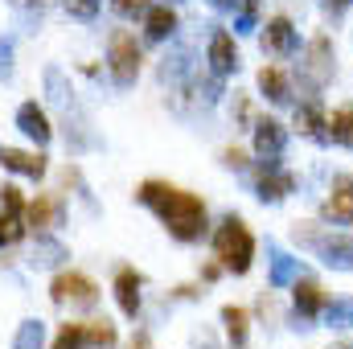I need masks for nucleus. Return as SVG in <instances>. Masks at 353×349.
I'll list each match as a JSON object with an SVG mask.
<instances>
[{
    "instance_id": "1",
    "label": "nucleus",
    "mask_w": 353,
    "mask_h": 349,
    "mask_svg": "<svg viewBox=\"0 0 353 349\" xmlns=\"http://www.w3.org/2000/svg\"><path fill=\"white\" fill-rule=\"evenodd\" d=\"M136 197L148 210L161 214V222L169 226V235L181 239V243H197L205 235V201L197 193H185L176 185H165V181H144Z\"/></svg>"
},
{
    "instance_id": "2",
    "label": "nucleus",
    "mask_w": 353,
    "mask_h": 349,
    "mask_svg": "<svg viewBox=\"0 0 353 349\" xmlns=\"http://www.w3.org/2000/svg\"><path fill=\"white\" fill-rule=\"evenodd\" d=\"M214 255L222 267H230L234 275L251 271V259H255V235L247 230L243 218H226L214 235Z\"/></svg>"
},
{
    "instance_id": "3",
    "label": "nucleus",
    "mask_w": 353,
    "mask_h": 349,
    "mask_svg": "<svg viewBox=\"0 0 353 349\" xmlns=\"http://www.w3.org/2000/svg\"><path fill=\"white\" fill-rule=\"evenodd\" d=\"M107 62H111V79L119 83V87H132L136 83V74H140V46H136V37L128 33V29H115L111 33V54H107Z\"/></svg>"
},
{
    "instance_id": "4",
    "label": "nucleus",
    "mask_w": 353,
    "mask_h": 349,
    "mask_svg": "<svg viewBox=\"0 0 353 349\" xmlns=\"http://www.w3.org/2000/svg\"><path fill=\"white\" fill-rule=\"evenodd\" d=\"M50 296H54V304H79V308H94L99 304V288L83 271H62L50 283Z\"/></svg>"
},
{
    "instance_id": "5",
    "label": "nucleus",
    "mask_w": 353,
    "mask_h": 349,
    "mask_svg": "<svg viewBox=\"0 0 353 349\" xmlns=\"http://www.w3.org/2000/svg\"><path fill=\"white\" fill-rule=\"evenodd\" d=\"M296 239H304L308 247H316V255L329 267H341V271L353 267V239H345V235H312V230L296 226Z\"/></svg>"
},
{
    "instance_id": "6",
    "label": "nucleus",
    "mask_w": 353,
    "mask_h": 349,
    "mask_svg": "<svg viewBox=\"0 0 353 349\" xmlns=\"http://www.w3.org/2000/svg\"><path fill=\"white\" fill-rule=\"evenodd\" d=\"M17 128L29 136V140H37V144H46L50 136H54V128H50V115L29 99V103H21V111H17Z\"/></svg>"
},
{
    "instance_id": "7",
    "label": "nucleus",
    "mask_w": 353,
    "mask_h": 349,
    "mask_svg": "<svg viewBox=\"0 0 353 349\" xmlns=\"http://www.w3.org/2000/svg\"><path fill=\"white\" fill-rule=\"evenodd\" d=\"M210 66H214V74L239 70V50H234V37H230L226 29H218V33L210 37Z\"/></svg>"
},
{
    "instance_id": "8",
    "label": "nucleus",
    "mask_w": 353,
    "mask_h": 349,
    "mask_svg": "<svg viewBox=\"0 0 353 349\" xmlns=\"http://www.w3.org/2000/svg\"><path fill=\"white\" fill-rule=\"evenodd\" d=\"M263 50L267 54H292L296 50V29L288 17H271L263 29Z\"/></svg>"
},
{
    "instance_id": "9",
    "label": "nucleus",
    "mask_w": 353,
    "mask_h": 349,
    "mask_svg": "<svg viewBox=\"0 0 353 349\" xmlns=\"http://www.w3.org/2000/svg\"><path fill=\"white\" fill-rule=\"evenodd\" d=\"M308 83L312 87H321L329 74H333V46H329V37H316L312 46H308Z\"/></svg>"
},
{
    "instance_id": "10",
    "label": "nucleus",
    "mask_w": 353,
    "mask_h": 349,
    "mask_svg": "<svg viewBox=\"0 0 353 349\" xmlns=\"http://www.w3.org/2000/svg\"><path fill=\"white\" fill-rule=\"evenodd\" d=\"M292 189H296V177L283 173L275 161H271L263 173H259V197H263V201H279V197H288Z\"/></svg>"
},
{
    "instance_id": "11",
    "label": "nucleus",
    "mask_w": 353,
    "mask_h": 349,
    "mask_svg": "<svg viewBox=\"0 0 353 349\" xmlns=\"http://www.w3.org/2000/svg\"><path fill=\"white\" fill-rule=\"evenodd\" d=\"M283 144H288L283 123H275V119H259V123H255V152H259V157H279Z\"/></svg>"
},
{
    "instance_id": "12",
    "label": "nucleus",
    "mask_w": 353,
    "mask_h": 349,
    "mask_svg": "<svg viewBox=\"0 0 353 349\" xmlns=\"http://www.w3.org/2000/svg\"><path fill=\"white\" fill-rule=\"evenodd\" d=\"M115 300H119L123 317H136V312H140V275H136L132 267H123V271L115 275Z\"/></svg>"
},
{
    "instance_id": "13",
    "label": "nucleus",
    "mask_w": 353,
    "mask_h": 349,
    "mask_svg": "<svg viewBox=\"0 0 353 349\" xmlns=\"http://www.w3.org/2000/svg\"><path fill=\"white\" fill-rule=\"evenodd\" d=\"M25 222L37 230V235H46L54 222H58V197H50V193H41L37 201H29L25 206Z\"/></svg>"
},
{
    "instance_id": "14",
    "label": "nucleus",
    "mask_w": 353,
    "mask_h": 349,
    "mask_svg": "<svg viewBox=\"0 0 353 349\" xmlns=\"http://www.w3.org/2000/svg\"><path fill=\"white\" fill-rule=\"evenodd\" d=\"M0 165L12 169V173H25V177H41L46 173V157H37V152H21V148H0Z\"/></svg>"
},
{
    "instance_id": "15",
    "label": "nucleus",
    "mask_w": 353,
    "mask_h": 349,
    "mask_svg": "<svg viewBox=\"0 0 353 349\" xmlns=\"http://www.w3.org/2000/svg\"><path fill=\"white\" fill-rule=\"evenodd\" d=\"M144 29H148V37H152V41H165V37L176 29V12L169 8V4L144 8Z\"/></svg>"
},
{
    "instance_id": "16",
    "label": "nucleus",
    "mask_w": 353,
    "mask_h": 349,
    "mask_svg": "<svg viewBox=\"0 0 353 349\" xmlns=\"http://www.w3.org/2000/svg\"><path fill=\"white\" fill-rule=\"evenodd\" d=\"M325 128H329V140H337V144L353 148V103L337 107V111L325 119Z\"/></svg>"
},
{
    "instance_id": "17",
    "label": "nucleus",
    "mask_w": 353,
    "mask_h": 349,
    "mask_svg": "<svg viewBox=\"0 0 353 349\" xmlns=\"http://www.w3.org/2000/svg\"><path fill=\"white\" fill-rule=\"evenodd\" d=\"M259 90H263L271 103H288V99H292L288 79H283V70H279V66H263V70H259Z\"/></svg>"
},
{
    "instance_id": "18",
    "label": "nucleus",
    "mask_w": 353,
    "mask_h": 349,
    "mask_svg": "<svg viewBox=\"0 0 353 349\" xmlns=\"http://www.w3.org/2000/svg\"><path fill=\"white\" fill-rule=\"evenodd\" d=\"M325 218L329 222H353V185L333 189V197L325 201Z\"/></svg>"
},
{
    "instance_id": "19",
    "label": "nucleus",
    "mask_w": 353,
    "mask_h": 349,
    "mask_svg": "<svg viewBox=\"0 0 353 349\" xmlns=\"http://www.w3.org/2000/svg\"><path fill=\"white\" fill-rule=\"evenodd\" d=\"M296 308H300L304 317H316V312L325 308V292H321L312 279H296Z\"/></svg>"
},
{
    "instance_id": "20",
    "label": "nucleus",
    "mask_w": 353,
    "mask_h": 349,
    "mask_svg": "<svg viewBox=\"0 0 353 349\" xmlns=\"http://www.w3.org/2000/svg\"><path fill=\"white\" fill-rule=\"evenodd\" d=\"M296 128H300L304 136H329V132H321V128H325V119H321L316 103H300V107H296Z\"/></svg>"
},
{
    "instance_id": "21",
    "label": "nucleus",
    "mask_w": 353,
    "mask_h": 349,
    "mask_svg": "<svg viewBox=\"0 0 353 349\" xmlns=\"http://www.w3.org/2000/svg\"><path fill=\"white\" fill-rule=\"evenodd\" d=\"M222 325H226V333H230V341H234V346H243V341H247V308L226 304V308H222Z\"/></svg>"
},
{
    "instance_id": "22",
    "label": "nucleus",
    "mask_w": 353,
    "mask_h": 349,
    "mask_svg": "<svg viewBox=\"0 0 353 349\" xmlns=\"http://www.w3.org/2000/svg\"><path fill=\"white\" fill-rule=\"evenodd\" d=\"M83 346H87V321H70L54 337V349H83Z\"/></svg>"
},
{
    "instance_id": "23",
    "label": "nucleus",
    "mask_w": 353,
    "mask_h": 349,
    "mask_svg": "<svg viewBox=\"0 0 353 349\" xmlns=\"http://www.w3.org/2000/svg\"><path fill=\"white\" fill-rule=\"evenodd\" d=\"M296 267H300V263L292 259V255H283V251H271V283H275V288L292 283V279H296Z\"/></svg>"
},
{
    "instance_id": "24",
    "label": "nucleus",
    "mask_w": 353,
    "mask_h": 349,
    "mask_svg": "<svg viewBox=\"0 0 353 349\" xmlns=\"http://www.w3.org/2000/svg\"><path fill=\"white\" fill-rule=\"evenodd\" d=\"M41 341H46V325H41V321H25V325L17 329L12 349H41Z\"/></svg>"
},
{
    "instance_id": "25",
    "label": "nucleus",
    "mask_w": 353,
    "mask_h": 349,
    "mask_svg": "<svg viewBox=\"0 0 353 349\" xmlns=\"http://www.w3.org/2000/svg\"><path fill=\"white\" fill-rule=\"evenodd\" d=\"M115 341H119V337H115V329H111L107 321H90V325H87V346H94V349H111Z\"/></svg>"
},
{
    "instance_id": "26",
    "label": "nucleus",
    "mask_w": 353,
    "mask_h": 349,
    "mask_svg": "<svg viewBox=\"0 0 353 349\" xmlns=\"http://www.w3.org/2000/svg\"><path fill=\"white\" fill-rule=\"evenodd\" d=\"M21 235H25V226H21V214H4V210H0V247H12Z\"/></svg>"
},
{
    "instance_id": "27",
    "label": "nucleus",
    "mask_w": 353,
    "mask_h": 349,
    "mask_svg": "<svg viewBox=\"0 0 353 349\" xmlns=\"http://www.w3.org/2000/svg\"><path fill=\"white\" fill-rule=\"evenodd\" d=\"M66 259V251L58 247V243H50L46 235H41V243H37V255H33V263H41V267H54V263Z\"/></svg>"
},
{
    "instance_id": "28",
    "label": "nucleus",
    "mask_w": 353,
    "mask_h": 349,
    "mask_svg": "<svg viewBox=\"0 0 353 349\" xmlns=\"http://www.w3.org/2000/svg\"><path fill=\"white\" fill-rule=\"evenodd\" d=\"M0 210L4 214H25V197L17 185H0Z\"/></svg>"
},
{
    "instance_id": "29",
    "label": "nucleus",
    "mask_w": 353,
    "mask_h": 349,
    "mask_svg": "<svg viewBox=\"0 0 353 349\" xmlns=\"http://www.w3.org/2000/svg\"><path fill=\"white\" fill-rule=\"evenodd\" d=\"M259 21V0H239V33H251Z\"/></svg>"
},
{
    "instance_id": "30",
    "label": "nucleus",
    "mask_w": 353,
    "mask_h": 349,
    "mask_svg": "<svg viewBox=\"0 0 353 349\" xmlns=\"http://www.w3.org/2000/svg\"><path fill=\"white\" fill-rule=\"evenodd\" d=\"M99 4H103V0H66L70 17H79V21H90V17L99 12Z\"/></svg>"
},
{
    "instance_id": "31",
    "label": "nucleus",
    "mask_w": 353,
    "mask_h": 349,
    "mask_svg": "<svg viewBox=\"0 0 353 349\" xmlns=\"http://www.w3.org/2000/svg\"><path fill=\"white\" fill-rule=\"evenodd\" d=\"M350 317H353V304H350V300H345V304H333V308H329V321H333V325H345Z\"/></svg>"
},
{
    "instance_id": "32",
    "label": "nucleus",
    "mask_w": 353,
    "mask_h": 349,
    "mask_svg": "<svg viewBox=\"0 0 353 349\" xmlns=\"http://www.w3.org/2000/svg\"><path fill=\"white\" fill-rule=\"evenodd\" d=\"M115 4V12H123V17H132V12H144V0H111Z\"/></svg>"
},
{
    "instance_id": "33",
    "label": "nucleus",
    "mask_w": 353,
    "mask_h": 349,
    "mask_svg": "<svg viewBox=\"0 0 353 349\" xmlns=\"http://www.w3.org/2000/svg\"><path fill=\"white\" fill-rule=\"evenodd\" d=\"M226 165L230 169H247V152L243 148H226Z\"/></svg>"
},
{
    "instance_id": "34",
    "label": "nucleus",
    "mask_w": 353,
    "mask_h": 349,
    "mask_svg": "<svg viewBox=\"0 0 353 349\" xmlns=\"http://www.w3.org/2000/svg\"><path fill=\"white\" fill-rule=\"evenodd\" d=\"M128 349H148V333H140V337H132V346Z\"/></svg>"
},
{
    "instance_id": "35",
    "label": "nucleus",
    "mask_w": 353,
    "mask_h": 349,
    "mask_svg": "<svg viewBox=\"0 0 353 349\" xmlns=\"http://www.w3.org/2000/svg\"><path fill=\"white\" fill-rule=\"evenodd\" d=\"M345 4H350V0H325V8H329V12H341Z\"/></svg>"
},
{
    "instance_id": "36",
    "label": "nucleus",
    "mask_w": 353,
    "mask_h": 349,
    "mask_svg": "<svg viewBox=\"0 0 353 349\" xmlns=\"http://www.w3.org/2000/svg\"><path fill=\"white\" fill-rule=\"evenodd\" d=\"M214 8H239V0H210Z\"/></svg>"
}]
</instances>
